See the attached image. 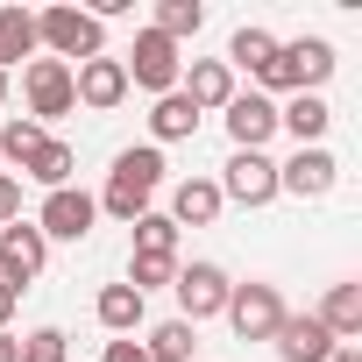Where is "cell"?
Masks as SVG:
<instances>
[{
    "mask_svg": "<svg viewBox=\"0 0 362 362\" xmlns=\"http://www.w3.org/2000/svg\"><path fill=\"white\" fill-rule=\"evenodd\" d=\"M36 43H50L57 64H64V57H78V64H86V57H107V29H100L86 8H43V15H36Z\"/></svg>",
    "mask_w": 362,
    "mask_h": 362,
    "instance_id": "cell-3",
    "label": "cell"
},
{
    "mask_svg": "<svg viewBox=\"0 0 362 362\" xmlns=\"http://www.w3.org/2000/svg\"><path fill=\"white\" fill-rule=\"evenodd\" d=\"M221 114H228V135H235V149H263V142L277 135V100H263V93H235Z\"/></svg>",
    "mask_w": 362,
    "mask_h": 362,
    "instance_id": "cell-13",
    "label": "cell"
},
{
    "mask_svg": "<svg viewBox=\"0 0 362 362\" xmlns=\"http://www.w3.org/2000/svg\"><path fill=\"white\" fill-rule=\"evenodd\" d=\"M327 121H334V107H327L320 93H298L291 107H277V128H291V135H298V149H320Z\"/></svg>",
    "mask_w": 362,
    "mask_h": 362,
    "instance_id": "cell-16",
    "label": "cell"
},
{
    "mask_svg": "<svg viewBox=\"0 0 362 362\" xmlns=\"http://www.w3.org/2000/svg\"><path fill=\"white\" fill-rule=\"evenodd\" d=\"M327 362H362V348H334V355H327Z\"/></svg>",
    "mask_w": 362,
    "mask_h": 362,
    "instance_id": "cell-34",
    "label": "cell"
},
{
    "mask_svg": "<svg viewBox=\"0 0 362 362\" xmlns=\"http://www.w3.org/2000/svg\"><path fill=\"white\" fill-rule=\"evenodd\" d=\"M93 221H100V199L64 185V192H50V199H43L36 235H43V242H86V235H93Z\"/></svg>",
    "mask_w": 362,
    "mask_h": 362,
    "instance_id": "cell-9",
    "label": "cell"
},
{
    "mask_svg": "<svg viewBox=\"0 0 362 362\" xmlns=\"http://www.w3.org/2000/svg\"><path fill=\"white\" fill-rule=\"evenodd\" d=\"M71 163H78V156H71L64 142H43V149H36V156H29L22 170L36 177V185H50V192H64V185H71Z\"/></svg>",
    "mask_w": 362,
    "mask_h": 362,
    "instance_id": "cell-24",
    "label": "cell"
},
{
    "mask_svg": "<svg viewBox=\"0 0 362 362\" xmlns=\"http://www.w3.org/2000/svg\"><path fill=\"white\" fill-rule=\"evenodd\" d=\"M93 313H100V327H107V334H135V327H142V291H128V284H107Z\"/></svg>",
    "mask_w": 362,
    "mask_h": 362,
    "instance_id": "cell-21",
    "label": "cell"
},
{
    "mask_svg": "<svg viewBox=\"0 0 362 362\" xmlns=\"http://www.w3.org/2000/svg\"><path fill=\"white\" fill-rule=\"evenodd\" d=\"M185 100H192L199 114H206V107H228V100H235V71H228L221 57H199L192 78H185Z\"/></svg>",
    "mask_w": 362,
    "mask_h": 362,
    "instance_id": "cell-18",
    "label": "cell"
},
{
    "mask_svg": "<svg viewBox=\"0 0 362 362\" xmlns=\"http://www.w3.org/2000/svg\"><path fill=\"white\" fill-rule=\"evenodd\" d=\"M199 22H206V8L199 0H156V36H170V43H185V36H199Z\"/></svg>",
    "mask_w": 362,
    "mask_h": 362,
    "instance_id": "cell-23",
    "label": "cell"
},
{
    "mask_svg": "<svg viewBox=\"0 0 362 362\" xmlns=\"http://www.w3.org/2000/svg\"><path fill=\"white\" fill-rule=\"evenodd\" d=\"M22 362H64V334H57V327H36V334L22 341Z\"/></svg>",
    "mask_w": 362,
    "mask_h": 362,
    "instance_id": "cell-29",
    "label": "cell"
},
{
    "mask_svg": "<svg viewBox=\"0 0 362 362\" xmlns=\"http://www.w3.org/2000/svg\"><path fill=\"white\" fill-rule=\"evenodd\" d=\"M149 128H156V142H185V135L199 128V107H192L185 93H163L156 114H149Z\"/></svg>",
    "mask_w": 362,
    "mask_h": 362,
    "instance_id": "cell-22",
    "label": "cell"
},
{
    "mask_svg": "<svg viewBox=\"0 0 362 362\" xmlns=\"http://www.w3.org/2000/svg\"><path fill=\"white\" fill-rule=\"evenodd\" d=\"M156 185H163V149H121V156H114V170H107L100 206H107L114 221H142Z\"/></svg>",
    "mask_w": 362,
    "mask_h": 362,
    "instance_id": "cell-1",
    "label": "cell"
},
{
    "mask_svg": "<svg viewBox=\"0 0 362 362\" xmlns=\"http://www.w3.org/2000/svg\"><path fill=\"white\" fill-rule=\"evenodd\" d=\"M22 57H36V15L29 8H0V71H15Z\"/></svg>",
    "mask_w": 362,
    "mask_h": 362,
    "instance_id": "cell-19",
    "label": "cell"
},
{
    "mask_svg": "<svg viewBox=\"0 0 362 362\" xmlns=\"http://www.w3.org/2000/svg\"><path fill=\"white\" fill-rule=\"evenodd\" d=\"M22 93H29V121H36V128L78 107V93H71V64H57V57H29Z\"/></svg>",
    "mask_w": 362,
    "mask_h": 362,
    "instance_id": "cell-6",
    "label": "cell"
},
{
    "mask_svg": "<svg viewBox=\"0 0 362 362\" xmlns=\"http://www.w3.org/2000/svg\"><path fill=\"white\" fill-rule=\"evenodd\" d=\"M0 100H8V71H0Z\"/></svg>",
    "mask_w": 362,
    "mask_h": 362,
    "instance_id": "cell-35",
    "label": "cell"
},
{
    "mask_svg": "<svg viewBox=\"0 0 362 362\" xmlns=\"http://www.w3.org/2000/svg\"><path fill=\"white\" fill-rule=\"evenodd\" d=\"M228 327L242 334V341H277V327H284V298H277V284H235L228 291Z\"/></svg>",
    "mask_w": 362,
    "mask_h": 362,
    "instance_id": "cell-4",
    "label": "cell"
},
{
    "mask_svg": "<svg viewBox=\"0 0 362 362\" xmlns=\"http://www.w3.org/2000/svg\"><path fill=\"white\" fill-rule=\"evenodd\" d=\"M43 142H50V135H43L36 121H8V128H0V156H8V163H29Z\"/></svg>",
    "mask_w": 362,
    "mask_h": 362,
    "instance_id": "cell-28",
    "label": "cell"
},
{
    "mask_svg": "<svg viewBox=\"0 0 362 362\" xmlns=\"http://www.w3.org/2000/svg\"><path fill=\"white\" fill-rule=\"evenodd\" d=\"M15 298H22V291H8V284H0V334H8V320H15Z\"/></svg>",
    "mask_w": 362,
    "mask_h": 362,
    "instance_id": "cell-32",
    "label": "cell"
},
{
    "mask_svg": "<svg viewBox=\"0 0 362 362\" xmlns=\"http://www.w3.org/2000/svg\"><path fill=\"white\" fill-rule=\"evenodd\" d=\"M334 348H341V341H334L313 313H284V327H277V355H284V362H327Z\"/></svg>",
    "mask_w": 362,
    "mask_h": 362,
    "instance_id": "cell-14",
    "label": "cell"
},
{
    "mask_svg": "<svg viewBox=\"0 0 362 362\" xmlns=\"http://www.w3.org/2000/svg\"><path fill=\"white\" fill-rule=\"evenodd\" d=\"M177 277V256H128V291H156V284H170Z\"/></svg>",
    "mask_w": 362,
    "mask_h": 362,
    "instance_id": "cell-27",
    "label": "cell"
},
{
    "mask_svg": "<svg viewBox=\"0 0 362 362\" xmlns=\"http://www.w3.org/2000/svg\"><path fill=\"white\" fill-rule=\"evenodd\" d=\"M313 320H320L334 341H362V284H334L327 305H320Z\"/></svg>",
    "mask_w": 362,
    "mask_h": 362,
    "instance_id": "cell-17",
    "label": "cell"
},
{
    "mask_svg": "<svg viewBox=\"0 0 362 362\" xmlns=\"http://www.w3.org/2000/svg\"><path fill=\"white\" fill-rule=\"evenodd\" d=\"M221 214V185L214 177H185V185L170 192V228H214Z\"/></svg>",
    "mask_w": 362,
    "mask_h": 362,
    "instance_id": "cell-15",
    "label": "cell"
},
{
    "mask_svg": "<svg viewBox=\"0 0 362 362\" xmlns=\"http://www.w3.org/2000/svg\"><path fill=\"white\" fill-rule=\"evenodd\" d=\"M142 355H149V362H185V355H192V327H185V320H163V327H149Z\"/></svg>",
    "mask_w": 362,
    "mask_h": 362,
    "instance_id": "cell-25",
    "label": "cell"
},
{
    "mask_svg": "<svg viewBox=\"0 0 362 362\" xmlns=\"http://www.w3.org/2000/svg\"><path fill=\"white\" fill-rule=\"evenodd\" d=\"M43 263H50V242H43L29 221H8V228H0V284H8V291H29V284L43 277Z\"/></svg>",
    "mask_w": 362,
    "mask_h": 362,
    "instance_id": "cell-7",
    "label": "cell"
},
{
    "mask_svg": "<svg viewBox=\"0 0 362 362\" xmlns=\"http://www.w3.org/2000/svg\"><path fill=\"white\" fill-rule=\"evenodd\" d=\"M270 57H277V36H270V29H235V43H228V57H221V64H228V71L242 64V71H256V78H263V71H270Z\"/></svg>",
    "mask_w": 362,
    "mask_h": 362,
    "instance_id": "cell-20",
    "label": "cell"
},
{
    "mask_svg": "<svg viewBox=\"0 0 362 362\" xmlns=\"http://www.w3.org/2000/svg\"><path fill=\"white\" fill-rule=\"evenodd\" d=\"M121 71H128V86H142V93H177V43L170 36H156V29H142L135 36V50L121 57Z\"/></svg>",
    "mask_w": 362,
    "mask_h": 362,
    "instance_id": "cell-5",
    "label": "cell"
},
{
    "mask_svg": "<svg viewBox=\"0 0 362 362\" xmlns=\"http://www.w3.org/2000/svg\"><path fill=\"white\" fill-rule=\"evenodd\" d=\"M100 362H149V355H142V341H107Z\"/></svg>",
    "mask_w": 362,
    "mask_h": 362,
    "instance_id": "cell-31",
    "label": "cell"
},
{
    "mask_svg": "<svg viewBox=\"0 0 362 362\" xmlns=\"http://www.w3.org/2000/svg\"><path fill=\"white\" fill-rule=\"evenodd\" d=\"M128 228H135V256H177L170 214H142V221H128Z\"/></svg>",
    "mask_w": 362,
    "mask_h": 362,
    "instance_id": "cell-26",
    "label": "cell"
},
{
    "mask_svg": "<svg viewBox=\"0 0 362 362\" xmlns=\"http://www.w3.org/2000/svg\"><path fill=\"white\" fill-rule=\"evenodd\" d=\"M0 362H22V341L15 334H0Z\"/></svg>",
    "mask_w": 362,
    "mask_h": 362,
    "instance_id": "cell-33",
    "label": "cell"
},
{
    "mask_svg": "<svg viewBox=\"0 0 362 362\" xmlns=\"http://www.w3.org/2000/svg\"><path fill=\"white\" fill-rule=\"evenodd\" d=\"M8 221H22V185L0 170V228H8Z\"/></svg>",
    "mask_w": 362,
    "mask_h": 362,
    "instance_id": "cell-30",
    "label": "cell"
},
{
    "mask_svg": "<svg viewBox=\"0 0 362 362\" xmlns=\"http://www.w3.org/2000/svg\"><path fill=\"white\" fill-rule=\"evenodd\" d=\"M327 78H334V43H327V36L277 43V57H270V71H263L270 93H320ZM270 93H263V100H270Z\"/></svg>",
    "mask_w": 362,
    "mask_h": 362,
    "instance_id": "cell-2",
    "label": "cell"
},
{
    "mask_svg": "<svg viewBox=\"0 0 362 362\" xmlns=\"http://www.w3.org/2000/svg\"><path fill=\"white\" fill-rule=\"evenodd\" d=\"M170 291H177V305H185V327H199V320H214V313H228V270L221 263H192V270H177L170 277Z\"/></svg>",
    "mask_w": 362,
    "mask_h": 362,
    "instance_id": "cell-8",
    "label": "cell"
},
{
    "mask_svg": "<svg viewBox=\"0 0 362 362\" xmlns=\"http://www.w3.org/2000/svg\"><path fill=\"white\" fill-rule=\"evenodd\" d=\"M221 199H235V206H270V199H277V163H270L263 149H235V156H228V177H221Z\"/></svg>",
    "mask_w": 362,
    "mask_h": 362,
    "instance_id": "cell-10",
    "label": "cell"
},
{
    "mask_svg": "<svg viewBox=\"0 0 362 362\" xmlns=\"http://www.w3.org/2000/svg\"><path fill=\"white\" fill-rule=\"evenodd\" d=\"M334 177H341V163H334L327 149H298L291 163H277V192H291V199H327Z\"/></svg>",
    "mask_w": 362,
    "mask_h": 362,
    "instance_id": "cell-11",
    "label": "cell"
},
{
    "mask_svg": "<svg viewBox=\"0 0 362 362\" xmlns=\"http://www.w3.org/2000/svg\"><path fill=\"white\" fill-rule=\"evenodd\" d=\"M71 93H78V107H121L128 100V71H121V57H86L78 71H71Z\"/></svg>",
    "mask_w": 362,
    "mask_h": 362,
    "instance_id": "cell-12",
    "label": "cell"
}]
</instances>
